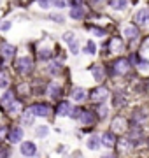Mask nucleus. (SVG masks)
<instances>
[{"label": "nucleus", "instance_id": "1", "mask_svg": "<svg viewBox=\"0 0 149 158\" xmlns=\"http://www.w3.org/2000/svg\"><path fill=\"white\" fill-rule=\"evenodd\" d=\"M14 69L18 70V74H30L32 69H34V62H32V58H28V56L18 58L16 62H14Z\"/></svg>", "mask_w": 149, "mask_h": 158}, {"label": "nucleus", "instance_id": "2", "mask_svg": "<svg viewBox=\"0 0 149 158\" xmlns=\"http://www.w3.org/2000/svg\"><path fill=\"white\" fill-rule=\"evenodd\" d=\"M130 60L128 58H118V60H114V63H112V72L116 74V76H123V74H126L128 70H130Z\"/></svg>", "mask_w": 149, "mask_h": 158}, {"label": "nucleus", "instance_id": "3", "mask_svg": "<svg viewBox=\"0 0 149 158\" xmlns=\"http://www.w3.org/2000/svg\"><path fill=\"white\" fill-rule=\"evenodd\" d=\"M111 130L114 134H125L126 130H128V119L125 116H116L112 119V123H111Z\"/></svg>", "mask_w": 149, "mask_h": 158}, {"label": "nucleus", "instance_id": "4", "mask_svg": "<svg viewBox=\"0 0 149 158\" xmlns=\"http://www.w3.org/2000/svg\"><path fill=\"white\" fill-rule=\"evenodd\" d=\"M107 97H109V90L103 88V86H98V88H95V90L90 93V98H91V102H95V104H102Z\"/></svg>", "mask_w": 149, "mask_h": 158}, {"label": "nucleus", "instance_id": "5", "mask_svg": "<svg viewBox=\"0 0 149 158\" xmlns=\"http://www.w3.org/2000/svg\"><path fill=\"white\" fill-rule=\"evenodd\" d=\"M16 55V48L11 44H7V42H2L0 44V56L4 58V60H12Z\"/></svg>", "mask_w": 149, "mask_h": 158}, {"label": "nucleus", "instance_id": "6", "mask_svg": "<svg viewBox=\"0 0 149 158\" xmlns=\"http://www.w3.org/2000/svg\"><path fill=\"white\" fill-rule=\"evenodd\" d=\"M123 32H125V37L128 40L137 39V37H139V27H137V25H133V23H128Z\"/></svg>", "mask_w": 149, "mask_h": 158}, {"label": "nucleus", "instance_id": "7", "mask_svg": "<svg viewBox=\"0 0 149 158\" xmlns=\"http://www.w3.org/2000/svg\"><path fill=\"white\" fill-rule=\"evenodd\" d=\"M102 144L103 146H107V148H112L118 144V137H116L114 132H105L102 135Z\"/></svg>", "mask_w": 149, "mask_h": 158}, {"label": "nucleus", "instance_id": "8", "mask_svg": "<svg viewBox=\"0 0 149 158\" xmlns=\"http://www.w3.org/2000/svg\"><path fill=\"white\" fill-rule=\"evenodd\" d=\"M7 139H9V142H12V144L19 142L21 139H23V130L19 128V127H16V128L9 130V134H7Z\"/></svg>", "mask_w": 149, "mask_h": 158}, {"label": "nucleus", "instance_id": "9", "mask_svg": "<svg viewBox=\"0 0 149 158\" xmlns=\"http://www.w3.org/2000/svg\"><path fill=\"white\" fill-rule=\"evenodd\" d=\"M34 113H35V116H39V118H46V116H49V113H51V107H49L47 104H37V106H34Z\"/></svg>", "mask_w": 149, "mask_h": 158}, {"label": "nucleus", "instance_id": "10", "mask_svg": "<svg viewBox=\"0 0 149 158\" xmlns=\"http://www.w3.org/2000/svg\"><path fill=\"white\" fill-rule=\"evenodd\" d=\"M21 153H23L25 156H34L35 153H37V146L32 141H25L21 144Z\"/></svg>", "mask_w": 149, "mask_h": 158}, {"label": "nucleus", "instance_id": "11", "mask_svg": "<svg viewBox=\"0 0 149 158\" xmlns=\"http://www.w3.org/2000/svg\"><path fill=\"white\" fill-rule=\"evenodd\" d=\"M125 49V46H123V40L119 37H112L109 42V51L111 53H121V51Z\"/></svg>", "mask_w": 149, "mask_h": 158}, {"label": "nucleus", "instance_id": "12", "mask_svg": "<svg viewBox=\"0 0 149 158\" xmlns=\"http://www.w3.org/2000/svg\"><path fill=\"white\" fill-rule=\"evenodd\" d=\"M34 118H35L34 107L25 109L23 113H21V121H23V125H25V127H28V125H32V123H34Z\"/></svg>", "mask_w": 149, "mask_h": 158}, {"label": "nucleus", "instance_id": "13", "mask_svg": "<svg viewBox=\"0 0 149 158\" xmlns=\"http://www.w3.org/2000/svg\"><path fill=\"white\" fill-rule=\"evenodd\" d=\"M0 102H2V107L7 111V109L16 102V100H14V91H6V93L2 95V98H0Z\"/></svg>", "mask_w": 149, "mask_h": 158}, {"label": "nucleus", "instance_id": "14", "mask_svg": "<svg viewBox=\"0 0 149 158\" xmlns=\"http://www.w3.org/2000/svg\"><path fill=\"white\" fill-rule=\"evenodd\" d=\"M95 113H91V111H83V114H81V118H79V121L83 125H93L95 123Z\"/></svg>", "mask_w": 149, "mask_h": 158}, {"label": "nucleus", "instance_id": "15", "mask_svg": "<svg viewBox=\"0 0 149 158\" xmlns=\"http://www.w3.org/2000/svg\"><path fill=\"white\" fill-rule=\"evenodd\" d=\"M135 19H137L139 25H146V23H147V19H149V9H147V7L140 9V11L135 14Z\"/></svg>", "mask_w": 149, "mask_h": 158}, {"label": "nucleus", "instance_id": "16", "mask_svg": "<svg viewBox=\"0 0 149 158\" xmlns=\"http://www.w3.org/2000/svg\"><path fill=\"white\" fill-rule=\"evenodd\" d=\"M70 111H72V107H70L69 102H60L56 107V114L58 116H69Z\"/></svg>", "mask_w": 149, "mask_h": 158}, {"label": "nucleus", "instance_id": "17", "mask_svg": "<svg viewBox=\"0 0 149 158\" xmlns=\"http://www.w3.org/2000/svg\"><path fill=\"white\" fill-rule=\"evenodd\" d=\"M70 18H72V19H83V18H84V9L81 6H74L70 9Z\"/></svg>", "mask_w": 149, "mask_h": 158}, {"label": "nucleus", "instance_id": "18", "mask_svg": "<svg viewBox=\"0 0 149 158\" xmlns=\"http://www.w3.org/2000/svg\"><path fill=\"white\" fill-rule=\"evenodd\" d=\"M91 72H93V77H95V81H102V79L105 77V70H103V67H100V65L93 67Z\"/></svg>", "mask_w": 149, "mask_h": 158}, {"label": "nucleus", "instance_id": "19", "mask_svg": "<svg viewBox=\"0 0 149 158\" xmlns=\"http://www.w3.org/2000/svg\"><path fill=\"white\" fill-rule=\"evenodd\" d=\"M47 93H49V97H51V98H58V97H60V93H62V88H60V85L53 83V85H49Z\"/></svg>", "mask_w": 149, "mask_h": 158}, {"label": "nucleus", "instance_id": "20", "mask_svg": "<svg viewBox=\"0 0 149 158\" xmlns=\"http://www.w3.org/2000/svg\"><path fill=\"white\" fill-rule=\"evenodd\" d=\"M128 4H130V0H111V7L118 9V11H123Z\"/></svg>", "mask_w": 149, "mask_h": 158}, {"label": "nucleus", "instance_id": "21", "mask_svg": "<svg viewBox=\"0 0 149 158\" xmlns=\"http://www.w3.org/2000/svg\"><path fill=\"white\" fill-rule=\"evenodd\" d=\"M72 98H74L75 102H83L86 98V91L83 90V88H75V90L72 91Z\"/></svg>", "mask_w": 149, "mask_h": 158}, {"label": "nucleus", "instance_id": "22", "mask_svg": "<svg viewBox=\"0 0 149 158\" xmlns=\"http://www.w3.org/2000/svg\"><path fill=\"white\" fill-rule=\"evenodd\" d=\"M9 81H11L9 72L7 70H0V88H7L9 86Z\"/></svg>", "mask_w": 149, "mask_h": 158}, {"label": "nucleus", "instance_id": "23", "mask_svg": "<svg viewBox=\"0 0 149 158\" xmlns=\"http://www.w3.org/2000/svg\"><path fill=\"white\" fill-rule=\"evenodd\" d=\"M88 148H90V149H93V151H95V149H98V148H100V139H98L97 135H93L91 139L88 141Z\"/></svg>", "mask_w": 149, "mask_h": 158}, {"label": "nucleus", "instance_id": "24", "mask_svg": "<svg viewBox=\"0 0 149 158\" xmlns=\"http://www.w3.org/2000/svg\"><path fill=\"white\" fill-rule=\"evenodd\" d=\"M144 119H146V116H144V113L140 114V111H135L133 113V118H132V123L139 125V123H144Z\"/></svg>", "mask_w": 149, "mask_h": 158}, {"label": "nucleus", "instance_id": "25", "mask_svg": "<svg viewBox=\"0 0 149 158\" xmlns=\"http://www.w3.org/2000/svg\"><path fill=\"white\" fill-rule=\"evenodd\" d=\"M7 113L9 114H18V113H21V104H19V102H14V104H12L11 107L7 109Z\"/></svg>", "mask_w": 149, "mask_h": 158}, {"label": "nucleus", "instance_id": "26", "mask_svg": "<svg viewBox=\"0 0 149 158\" xmlns=\"http://www.w3.org/2000/svg\"><path fill=\"white\" fill-rule=\"evenodd\" d=\"M37 56L42 58V60H47V58H51V49H40V51H37Z\"/></svg>", "mask_w": 149, "mask_h": 158}, {"label": "nucleus", "instance_id": "27", "mask_svg": "<svg viewBox=\"0 0 149 158\" xmlns=\"http://www.w3.org/2000/svg\"><path fill=\"white\" fill-rule=\"evenodd\" d=\"M116 146L119 148V151L125 153L126 149H130V141H118V144H116Z\"/></svg>", "mask_w": 149, "mask_h": 158}, {"label": "nucleus", "instance_id": "28", "mask_svg": "<svg viewBox=\"0 0 149 158\" xmlns=\"http://www.w3.org/2000/svg\"><path fill=\"white\" fill-rule=\"evenodd\" d=\"M86 53H90V55H95L97 53V46H95V42H88V48H86Z\"/></svg>", "mask_w": 149, "mask_h": 158}, {"label": "nucleus", "instance_id": "29", "mask_svg": "<svg viewBox=\"0 0 149 158\" xmlns=\"http://www.w3.org/2000/svg\"><path fill=\"white\" fill-rule=\"evenodd\" d=\"M123 104H125V97L114 95V106H116V107H119V106H123Z\"/></svg>", "mask_w": 149, "mask_h": 158}, {"label": "nucleus", "instance_id": "30", "mask_svg": "<svg viewBox=\"0 0 149 158\" xmlns=\"http://www.w3.org/2000/svg\"><path fill=\"white\" fill-rule=\"evenodd\" d=\"M81 114H83V111H81L79 107H72V111H70V116H72V118H77V119H79Z\"/></svg>", "mask_w": 149, "mask_h": 158}, {"label": "nucleus", "instance_id": "31", "mask_svg": "<svg viewBox=\"0 0 149 158\" xmlns=\"http://www.w3.org/2000/svg\"><path fill=\"white\" fill-rule=\"evenodd\" d=\"M37 135L39 137H46L47 135V128L46 127H39V128H37Z\"/></svg>", "mask_w": 149, "mask_h": 158}, {"label": "nucleus", "instance_id": "32", "mask_svg": "<svg viewBox=\"0 0 149 158\" xmlns=\"http://www.w3.org/2000/svg\"><path fill=\"white\" fill-rule=\"evenodd\" d=\"M98 116H100V118H105V116H107V107H105V106H100V107H98Z\"/></svg>", "mask_w": 149, "mask_h": 158}, {"label": "nucleus", "instance_id": "33", "mask_svg": "<svg viewBox=\"0 0 149 158\" xmlns=\"http://www.w3.org/2000/svg\"><path fill=\"white\" fill-rule=\"evenodd\" d=\"M53 4L56 7H65L67 4H69V0H53Z\"/></svg>", "mask_w": 149, "mask_h": 158}, {"label": "nucleus", "instance_id": "34", "mask_svg": "<svg viewBox=\"0 0 149 158\" xmlns=\"http://www.w3.org/2000/svg\"><path fill=\"white\" fill-rule=\"evenodd\" d=\"M93 34L95 35H98V37H103V35H105V30H102V28H97V27H93Z\"/></svg>", "mask_w": 149, "mask_h": 158}, {"label": "nucleus", "instance_id": "35", "mask_svg": "<svg viewBox=\"0 0 149 158\" xmlns=\"http://www.w3.org/2000/svg\"><path fill=\"white\" fill-rule=\"evenodd\" d=\"M51 19H54V21H58V23H63V18H62V16H58V14H53Z\"/></svg>", "mask_w": 149, "mask_h": 158}, {"label": "nucleus", "instance_id": "36", "mask_svg": "<svg viewBox=\"0 0 149 158\" xmlns=\"http://www.w3.org/2000/svg\"><path fill=\"white\" fill-rule=\"evenodd\" d=\"M9 156V151L7 149H0V158H7Z\"/></svg>", "mask_w": 149, "mask_h": 158}, {"label": "nucleus", "instance_id": "37", "mask_svg": "<svg viewBox=\"0 0 149 158\" xmlns=\"http://www.w3.org/2000/svg\"><path fill=\"white\" fill-rule=\"evenodd\" d=\"M0 28H2V30H9V28H11V23H9V21L2 23V25H0Z\"/></svg>", "mask_w": 149, "mask_h": 158}, {"label": "nucleus", "instance_id": "38", "mask_svg": "<svg viewBox=\"0 0 149 158\" xmlns=\"http://www.w3.org/2000/svg\"><path fill=\"white\" fill-rule=\"evenodd\" d=\"M70 51H72L74 55L77 53V51H79V49H77V44H75V42H72V44H70Z\"/></svg>", "mask_w": 149, "mask_h": 158}, {"label": "nucleus", "instance_id": "39", "mask_svg": "<svg viewBox=\"0 0 149 158\" xmlns=\"http://www.w3.org/2000/svg\"><path fill=\"white\" fill-rule=\"evenodd\" d=\"M39 4H40V7H42V9H46V7L49 6V4H47V0H39Z\"/></svg>", "mask_w": 149, "mask_h": 158}, {"label": "nucleus", "instance_id": "40", "mask_svg": "<svg viewBox=\"0 0 149 158\" xmlns=\"http://www.w3.org/2000/svg\"><path fill=\"white\" fill-rule=\"evenodd\" d=\"M63 39H65V40H72V39H74V35H72V34H67Z\"/></svg>", "mask_w": 149, "mask_h": 158}, {"label": "nucleus", "instance_id": "41", "mask_svg": "<svg viewBox=\"0 0 149 158\" xmlns=\"http://www.w3.org/2000/svg\"><path fill=\"white\" fill-rule=\"evenodd\" d=\"M6 130H7V128H4V127H2V128H0V139H2V137L6 135Z\"/></svg>", "mask_w": 149, "mask_h": 158}, {"label": "nucleus", "instance_id": "42", "mask_svg": "<svg viewBox=\"0 0 149 158\" xmlns=\"http://www.w3.org/2000/svg\"><path fill=\"white\" fill-rule=\"evenodd\" d=\"M103 158H114V156H111V155H109V156H103Z\"/></svg>", "mask_w": 149, "mask_h": 158}, {"label": "nucleus", "instance_id": "43", "mask_svg": "<svg viewBox=\"0 0 149 158\" xmlns=\"http://www.w3.org/2000/svg\"><path fill=\"white\" fill-rule=\"evenodd\" d=\"M93 2H100V0H93Z\"/></svg>", "mask_w": 149, "mask_h": 158}, {"label": "nucleus", "instance_id": "44", "mask_svg": "<svg viewBox=\"0 0 149 158\" xmlns=\"http://www.w3.org/2000/svg\"><path fill=\"white\" fill-rule=\"evenodd\" d=\"M147 142H149V141H147Z\"/></svg>", "mask_w": 149, "mask_h": 158}]
</instances>
